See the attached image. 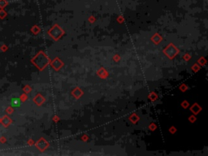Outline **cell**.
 I'll use <instances>...</instances> for the list:
<instances>
[{"mask_svg":"<svg viewBox=\"0 0 208 156\" xmlns=\"http://www.w3.org/2000/svg\"><path fill=\"white\" fill-rule=\"evenodd\" d=\"M11 106L14 107H18L20 105V99L18 98H15V99H12L11 100Z\"/></svg>","mask_w":208,"mask_h":156,"instance_id":"obj_1","label":"cell"}]
</instances>
